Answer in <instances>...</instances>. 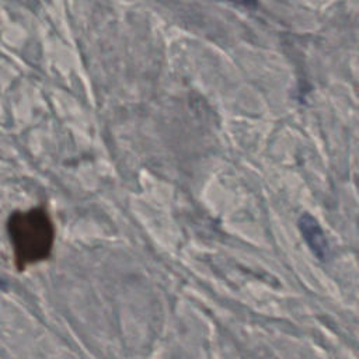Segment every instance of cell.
I'll return each mask as SVG.
<instances>
[{
  "mask_svg": "<svg viewBox=\"0 0 359 359\" xmlns=\"http://www.w3.org/2000/svg\"><path fill=\"white\" fill-rule=\"evenodd\" d=\"M229 1H233L236 4H241L244 7H254L257 4V0H229Z\"/></svg>",
  "mask_w": 359,
  "mask_h": 359,
  "instance_id": "cell-3",
  "label": "cell"
},
{
  "mask_svg": "<svg viewBox=\"0 0 359 359\" xmlns=\"http://www.w3.org/2000/svg\"><path fill=\"white\" fill-rule=\"evenodd\" d=\"M300 229L304 236H311V240L309 238L307 241H309L310 247L313 248V251L316 252V255L320 258H324L325 251H327V241H325L323 231L318 227L317 222L313 217H310L309 215H304L300 217Z\"/></svg>",
  "mask_w": 359,
  "mask_h": 359,
  "instance_id": "cell-2",
  "label": "cell"
},
{
  "mask_svg": "<svg viewBox=\"0 0 359 359\" xmlns=\"http://www.w3.org/2000/svg\"><path fill=\"white\" fill-rule=\"evenodd\" d=\"M7 231L18 269L48 259L55 243V227L46 209L34 208L14 212L7 222Z\"/></svg>",
  "mask_w": 359,
  "mask_h": 359,
  "instance_id": "cell-1",
  "label": "cell"
}]
</instances>
